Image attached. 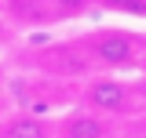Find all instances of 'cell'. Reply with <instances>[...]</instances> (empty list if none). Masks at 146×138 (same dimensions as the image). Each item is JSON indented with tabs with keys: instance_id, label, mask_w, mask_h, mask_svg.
Instances as JSON below:
<instances>
[{
	"instance_id": "cell-1",
	"label": "cell",
	"mask_w": 146,
	"mask_h": 138,
	"mask_svg": "<svg viewBox=\"0 0 146 138\" xmlns=\"http://www.w3.org/2000/svg\"><path fill=\"white\" fill-rule=\"evenodd\" d=\"M77 47L84 51L95 69H106L110 76L117 73H128L143 62V44L131 29H117V26H99V29H88L84 36H77Z\"/></svg>"
},
{
	"instance_id": "cell-2",
	"label": "cell",
	"mask_w": 146,
	"mask_h": 138,
	"mask_svg": "<svg viewBox=\"0 0 146 138\" xmlns=\"http://www.w3.org/2000/svg\"><path fill=\"white\" fill-rule=\"evenodd\" d=\"M80 102L99 116H124L131 113V87L121 76H91L80 91Z\"/></svg>"
},
{
	"instance_id": "cell-3",
	"label": "cell",
	"mask_w": 146,
	"mask_h": 138,
	"mask_svg": "<svg viewBox=\"0 0 146 138\" xmlns=\"http://www.w3.org/2000/svg\"><path fill=\"white\" fill-rule=\"evenodd\" d=\"M55 135L58 138H110V124L106 116L80 105V109H70L55 120Z\"/></svg>"
},
{
	"instance_id": "cell-4",
	"label": "cell",
	"mask_w": 146,
	"mask_h": 138,
	"mask_svg": "<svg viewBox=\"0 0 146 138\" xmlns=\"http://www.w3.org/2000/svg\"><path fill=\"white\" fill-rule=\"evenodd\" d=\"M0 138H58L55 135V120L33 109H15L0 124Z\"/></svg>"
},
{
	"instance_id": "cell-5",
	"label": "cell",
	"mask_w": 146,
	"mask_h": 138,
	"mask_svg": "<svg viewBox=\"0 0 146 138\" xmlns=\"http://www.w3.org/2000/svg\"><path fill=\"white\" fill-rule=\"evenodd\" d=\"M4 11L7 18L22 26V29H40V26H55L51 11H48V0H4Z\"/></svg>"
},
{
	"instance_id": "cell-6",
	"label": "cell",
	"mask_w": 146,
	"mask_h": 138,
	"mask_svg": "<svg viewBox=\"0 0 146 138\" xmlns=\"http://www.w3.org/2000/svg\"><path fill=\"white\" fill-rule=\"evenodd\" d=\"M91 4L95 0H48V11H51L55 26H62V22H77V18H84L91 11Z\"/></svg>"
},
{
	"instance_id": "cell-7",
	"label": "cell",
	"mask_w": 146,
	"mask_h": 138,
	"mask_svg": "<svg viewBox=\"0 0 146 138\" xmlns=\"http://www.w3.org/2000/svg\"><path fill=\"white\" fill-rule=\"evenodd\" d=\"M102 11L113 15H128V18H146V0H95Z\"/></svg>"
},
{
	"instance_id": "cell-8",
	"label": "cell",
	"mask_w": 146,
	"mask_h": 138,
	"mask_svg": "<svg viewBox=\"0 0 146 138\" xmlns=\"http://www.w3.org/2000/svg\"><path fill=\"white\" fill-rule=\"evenodd\" d=\"M7 113H11V109L4 105V98H0V124H4V116H7Z\"/></svg>"
},
{
	"instance_id": "cell-9",
	"label": "cell",
	"mask_w": 146,
	"mask_h": 138,
	"mask_svg": "<svg viewBox=\"0 0 146 138\" xmlns=\"http://www.w3.org/2000/svg\"><path fill=\"white\" fill-rule=\"evenodd\" d=\"M0 87H4V66H0Z\"/></svg>"
}]
</instances>
